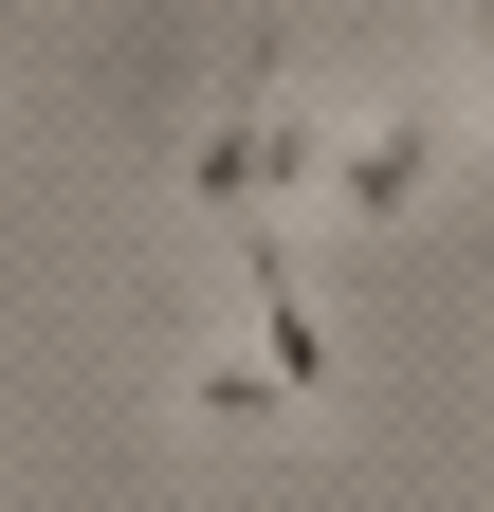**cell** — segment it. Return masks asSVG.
Returning a JSON list of instances; mask_svg holds the SVG:
<instances>
[{
	"label": "cell",
	"mask_w": 494,
	"mask_h": 512,
	"mask_svg": "<svg viewBox=\"0 0 494 512\" xmlns=\"http://www.w3.org/2000/svg\"><path fill=\"white\" fill-rule=\"evenodd\" d=\"M458 37H476V110H494V0H458Z\"/></svg>",
	"instance_id": "obj_4"
},
{
	"label": "cell",
	"mask_w": 494,
	"mask_h": 512,
	"mask_svg": "<svg viewBox=\"0 0 494 512\" xmlns=\"http://www.w3.org/2000/svg\"><path fill=\"white\" fill-rule=\"evenodd\" d=\"M440 165H458V110H440V92H366V110L330 128V183H312V202H330V220H421Z\"/></svg>",
	"instance_id": "obj_2"
},
{
	"label": "cell",
	"mask_w": 494,
	"mask_h": 512,
	"mask_svg": "<svg viewBox=\"0 0 494 512\" xmlns=\"http://www.w3.org/2000/svg\"><path fill=\"white\" fill-rule=\"evenodd\" d=\"M183 403H202L220 439H293V421H312V403H293V366H275L257 330H202V348H183Z\"/></svg>",
	"instance_id": "obj_3"
},
{
	"label": "cell",
	"mask_w": 494,
	"mask_h": 512,
	"mask_svg": "<svg viewBox=\"0 0 494 512\" xmlns=\"http://www.w3.org/2000/svg\"><path fill=\"white\" fill-rule=\"evenodd\" d=\"M275 128H293V55L275 37H238V74L202 110V147H183V220L238 238V220H275Z\"/></svg>",
	"instance_id": "obj_1"
}]
</instances>
